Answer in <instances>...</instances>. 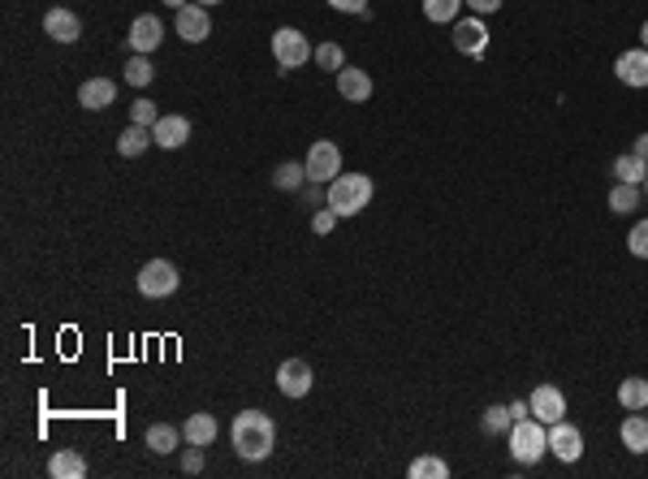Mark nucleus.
Listing matches in <instances>:
<instances>
[{"label":"nucleus","instance_id":"nucleus-40","mask_svg":"<svg viewBox=\"0 0 648 479\" xmlns=\"http://www.w3.org/2000/svg\"><path fill=\"white\" fill-rule=\"evenodd\" d=\"M640 48H648V22L640 26Z\"/></svg>","mask_w":648,"mask_h":479},{"label":"nucleus","instance_id":"nucleus-24","mask_svg":"<svg viewBox=\"0 0 648 479\" xmlns=\"http://www.w3.org/2000/svg\"><path fill=\"white\" fill-rule=\"evenodd\" d=\"M178 445H182V432L173 428V423H151L148 428V449L151 454H173Z\"/></svg>","mask_w":648,"mask_h":479},{"label":"nucleus","instance_id":"nucleus-15","mask_svg":"<svg viewBox=\"0 0 648 479\" xmlns=\"http://www.w3.org/2000/svg\"><path fill=\"white\" fill-rule=\"evenodd\" d=\"M44 31H48V39H57V44H74V39L83 35V22H78V14H69V9H48V14H44Z\"/></svg>","mask_w":648,"mask_h":479},{"label":"nucleus","instance_id":"nucleus-29","mask_svg":"<svg viewBox=\"0 0 648 479\" xmlns=\"http://www.w3.org/2000/svg\"><path fill=\"white\" fill-rule=\"evenodd\" d=\"M320 69H329V74H337V69H346V52H342V44H320L316 48V56H312Z\"/></svg>","mask_w":648,"mask_h":479},{"label":"nucleus","instance_id":"nucleus-38","mask_svg":"<svg viewBox=\"0 0 648 479\" xmlns=\"http://www.w3.org/2000/svg\"><path fill=\"white\" fill-rule=\"evenodd\" d=\"M632 151L648 165V134H640V138H635V148H632Z\"/></svg>","mask_w":648,"mask_h":479},{"label":"nucleus","instance_id":"nucleus-17","mask_svg":"<svg viewBox=\"0 0 648 479\" xmlns=\"http://www.w3.org/2000/svg\"><path fill=\"white\" fill-rule=\"evenodd\" d=\"M113 99H117V83H113V78H87V83L78 87V104H83V108H91V113L108 108Z\"/></svg>","mask_w":648,"mask_h":479},{"label":"nucleus","instance_id":"nucleus-12","mask_svg":"<svg viewBox=\"0 0 648 479\" xmlns=\"http://www.w3.org/2000/svg\"><path fill=\"white\" fill-rule=\"evenodd\" d=\"M178 35H182L186 44H203L208 35H212V17H208V5H186L178 9Z\"/></svg>","mask_w":648,"mask_h":479},{"label":"nucleus","instance_id":"nucleus-27","mask_svg":"<svg viewBox=\"0 0 648 479\" xmlns=\"http://www.w3.org/2000/svg\"><path fill=\"white\" fill-rule=\"evenodd\" d=\"M303 178H307V165L285 160V165H277V173H273V186H277V190H299Z\"/></svg>","mask_w":648,"mask_h":479},{"label":"nucleus","instance_id":"nucleus-42","mask_svg":"<svg viewBox=\"0 0 648 479\" xmlns=\"http://www.w3.org/2000/svg\"><path fill=\"white\" fill-rule=\"evenodd\" d=\"M195 5H221V0H195Z\"/></svg>","mask_w":648,"mask_h":479},{"label":"nucleus","instance_id":"nucleus-25","mask_svg":"<svg viewBox=\"0 0 648 479\" xmlns=\"http://www.w3.org/2000/svg\"><path fill=\"white\" fill-rule=\"evenodd\" d=\"M614 178L618 182H632V186H644V178H648V165L635 156V151H627V156H618L614 160Z\"/></svg>","mask_w":648,"mask_h":479},{"label":"nucleus","instance_id":"nucleus-32","mask_svg":"<svg viewBox=\"0 0 648 479\" xmlns=\"http://www.w3.org/2000/svg\"><path fill=\"white\" fill-rule=\"evenodd\" d=\"M627 250L635 260H648V220H635L632 233H627Z\"/></svg>","mask_w":648,"mask_h":479},{"label":"nucleus","instance_id":"nucleus-7","mask_svg":"<svg viewBox=\"0 0 648 479\" xmlns=\"http://www.w3.org/2000/svg\"><path fill=\"white\" fill-rule=\"evenodd\" d=\"M549 454H553L558 463H580L583 458V432L575 428V423H566V419L549 423Z\"/></svg>","mask_w":648,"mask_h":479},{"label":"nucleus","instance_id":"nucleus-41","mask_svg":"<svg viewBox=\"0 0 648 479\" xmlns=\"http://www.w3.org/2000/svg\"><path fill=\"white\" fill-rule=\"evenodd\" d=\"M169 9H186V0H165Z\"/></svg>","mask_w":648,"mask_h":479},{"label":"nucleus","instance_id":"nucleus-35","mask_svg":"<svg viewBox=\"0 0 648 479\" xmlns=\"http://www.w3.org/2000/svg\"><path fill=\"white\" fill-rule=\"evenodd\" d=\"M182 471L186 475H195V471H203V445H190L182 454Z\"/></svg>","mask_w":648,"mask_h":479},{"label":"nucleus","instance_id":"nucleus-20","mask_svg":"<svg viewBox=\"0 0 648 479\" xmlns=\"http://www.w3.org/2000/svg\"><path fill=\"white\" fill-rule=\"evenodd\" d=\"M48 475L57 479H83L87 475V458L78 454V449H57L48 463Z\"/></svg>","mask_w":648,"mask_h":479},{"label":"nucleus","instance_id":"nucleus-4","mask_svg":"<svg viewBox=\"0 0 648 479\" xmlns=\"http://www.w3.org/2000/svg\"><path fill=\"white\" fill-rule=\"evenodd\" d=\"M316 56V48H312V39L299 31V26H282V31H273V61L285 69H303L307 61Z\"/></svg>","mask_w":648,"mask_h":479},{"label":"nucleus","instance_id":"nucleus-8","mask_svg":"<svg viewBox=\"0 0 648 479\" xmlns=\"http://www.w3.org/2000/svg\"><path fill=\"white\" fill-rule=\"evenodd\" d=\"M528 406H532V419H540V423L566 419V393L558 384H536L532 393H528Z\"/></svg>","mask_w":648,"mask_h":479},{"label":"nucleus","instance_id":"nucleus-44","mask_svg":"<svg viewBox=\"0 0 648 479\" xmlns=\"http://www.w3.org/2000/svg\"><path fill=\"white\" fill-rule=\"evenodd\" d=\"M644 414H648V406H644Z\"/></svg>","mask_w":648,"mask_h":479},{"label":"nucleus","instance_id":"nucleus-11","mask_svg":"<svg viewBox=\"0 0 648 479\" xmlns=\"http://www.w3.org/2000/svg\"><path fill=\"white\" fill-rule=\"evenodd\" d=\"M312 384H316V376H312V367L303 363V359H285V363L277 367V389H282L285 397H307Z\"/></svg>","mask_w":648,"mask_h":479},{"label":"nucleus","instance_id":"nucleus-28","mask_svg":"<svg viewBox=\"0 0 648 479\" xmlns=\"http://www.w3.org/2000/svg\"><path fill=\"white\" fill-rule=\"evenodd\" d=\"M151 78H156L151 61H148V56H139V52H130V61H126V83H130V87H148Z\"/></svg>","mask_w":648,"mask_h":479},{"label":"nucleus","instance_id":"nucleus-34","mask_svg":"<svg viewBox=\"0 0 648 479\" xmlns=\"http://www.w3.org/2000/svg\"><path fill=\"white\" fill-rule=\"evenodd\" d=\"M337 220H342V216L333 212V208H324V212H316V216H312V233H320V238H324V233H329L333 225H337Z\"/></svg>","mask_w":648,"mask_h":479},{"label":"nucleus","instance_id":"nucleus-26","mask_svg":"<svg viewBox=\"0 0 648 479\" xmlns=\"http://www.w3.org/2000/svg\"><path fill=\"white\" fill-rule=\"evenodd\" d=\"M458 9H463V0H424V17L437 22V26H454L458 22Z\"/></svg>","mask_w":648,"mask_h":479},{"label":"nucleus","instance_id":"nucleus-9","mask_svg":"<svg viewBox=\"0 0 648 479\" xmlns=\"http://www.w3.org/2000/svg\"><path fill=\"white\" fill-rule=\"evenodd\" d=\"M160 39H165V22L156 14H139L130 22V39H126V48L139 52V56H148V52L160 48Z\"/></svg>","mask_w":648,"mask_h":479},{"label":"nucleus","instance_id":"nucleus-16","mask_svg":"<svg viewBox=\"0 0 648 479\" xmlns=\"http://www.w3.org/2000/svg\"><path fill=\"white\" fill-rule=\"evenodd\" d=\"M151 138H156V148L178 151L186 138H190V121H186V117H160V121L151 126Z\"/></svg>","mask_w":648,"mask_h":479},{"label":"nucleus","instance_id":"nucleus-33","mask_svg":"<svg viewBox=\"0 0 648 479\" xmlns=\"http://www.w3.org/2000/svg\"><path fill=\"white\" fill-rule=\"evenodd\" d=\"M130 121L134 126H156V121H160V113H156V104H151V99H134V108H130Z\"/></svg>","mask_w":648,"mask_h":479},{"label":"nucleus","instance_id":"nucleus-39","mask_svg":"<svg viewBox=\"0 0 648 479\" xmlns=\"http://www.w3.org/2000/svg\"><path fill=\"white\" fill-rule=\"evenodd\" d=\"M510 414H515V419H528V414H532V406H528V402H510Z\"/></svg>","mask_w":648,"mask_h":479},{"label":"nucleus","instance_id":"nucleus-2","mask_svg":"<svg viewBox=\"0 0 648 479\" xmlns=\"http://www.w3.org/2000/svg\"><path fill=\"white\" fill-rule=\"evenodd\" d=\"M324 195H329L324 203H329L333 212L346 220V216H359V212L367 208V203H372L376 186H372V178H367V173H337V178L329 182V190H324Z\"/></svg>","mask_w":648,"mask_h":479},{"label":"nucleus","instance_id":"nucleus-43","mask_svg":"<svg viewBox=\"0 0 648 479\" xmlns=\"http://www.w3.org/2000/svg\"><path fill=\"white\" fill-rule=\"evenodd\" d=\"M644 190H648V178H644Z\"/></svg>","mask_w":648,"mask_h":479},{"label":"nucleus","instance_id":"nucleus-36","mask_svg":"<svg viewBox=\"0 0 648 479\" xmlns=\"http://www.w3.org/2000/svg\"><path fill=\"white\" fill-rule=\"evenodd\" d=\"M463 5L476 17H489V14H498V9H501V0H463Z\"/></svg>","mask_w":648,"mask_h":479},{"label":"nucleus","instance_id":"nucleus-21","mask_svg":"<svg viewBox=\"0 0 648 479\" xmlns=\"http://www.w3.org/2000/svg\"><path fill=\"white\" fill-rule=\"evenodd\" d=\"M151 143H156V138H151L148 126H134V121H130V126L121 130V138H117V151H121L126 160H134V156H143Z\"/></svg>","mask_w":648,"mask_h":479},{"label":"nucleus","instance_id":"nucleus-13","mask_svg":"<svg viewBox=\"0 0 648 479\" xmlns=\"http://www.w3.org/2000/svg\"><path fill=\"white\" fill-rule=\"evenodd\" d=\"M614 74L622 87H648V48H632L614 61Z\"/></svg>","mask_w":648,"mask_h":479},{"label":"nucleus","instance_id":"nucleus-5","mask_svg":"<svg viewBox=\"0 0 648 479\" xmlns=\"http://www.w3.org/2000/svg\"><path fill=\"white\" fill-rule=\"evenodd\" d=\"M178 285H182V277H178V268L169 260H148L139 268V294L143 298H169L178 294Z\"/></svg>","mask_w":648,"mask_h":479},{"label":"nucleus","instance_id":"nucleus-31","mask_svg":"<svg viewBox=\"0 0 648 479\" xmlns=\"http://www.w3.org/2000/svg\"><path fill=\"white\" fill-rule=\"evenodd\" d=\"M406 475H411V479H446V475H449V466L441 463V458H416Z\"/></svg>","mask_w":648,"mask_h":479},{"label":"nucleus","instance_id":"nucleus-14","mask_svg":"<svg viewBox=\"0 0 648 479\" xmlns=\"http://www.w3.org/2000/svg\"><path fill=\"white\" fill-rule=\"evenodd\" d=\"M337 96L350 99V104H364L372 99V74L367 69H337Z\"/></svg>","mask_w":648,"mask_h":479},{"label":"nucleus","instance_id":"nucleus-19","mask_svg":"<svg viewBox=\"0 0 648 479\" xmlns=\"http://www.w3.org/2000/svg\"><path fill=\"white\" fill-rule=\"evenodd\" d=\"M216 432H221V423H216V414H208V411H200V414H190L182 423V436L190 441V445H212L216 441Z\"/></svg>","mask_w":648,"mask_h":479},{"label":"nucleus","instance_id":"nucleus-1","mask_svg":"<svg viewBox=\"0 0 648 479\" xmlns=\"http://www.w3.org/2000/svg\"><path fill=\"white\" fill-rule=\"evenodd\" d=\"M230 441H233V454L247 458V463H264L268 454L277 449V428L264 411H242L233 414V428H230Z\"/></svg>","mask_w":648,"mask_h":479},{"label":"nucleus","instance_id":"nucleus-10","mask_svg":"<svg viewBox=\"0 0 648 479\" xmlns=\"http://www.w3.org/2000/svg\"><path fill=\"white\" fill-rule=\"evenodd\" d=\"M454 48L463 52V56H484L489 48V26H484V17H463V22H454Z\"/></svg>","mask_w":648,"mask_h":479},{"label":"nucleus","instance_id":"nucleus-23","mask_svg":"<svg viewBox=\"0 0 648 479\" xmlns=\"http://www.w3.org/2000/svg\"><path fill=\"white\" fill-rule=\"evenodd\" d=\"M618 406H622V411H644L648 406V381L644 376H627V381L618 384Z\"/></svg>","mask_w":648,"mask_h":479},{"label":"nucleus","instance_id":"nucleus-37","mask_svg":"<svg viewBox=\"0 0 648 479\" xmlns=\"http://www.w3.org/2000/svg\"><path fill=\"white\" fill-rule=\"evenodd\" d=\"M329 5L337 14H359V17L367 14V0H329Z\"/></svg>","mask_w":648,"mask_h":479},{"label":"nucleus","instance_id":"nucleus-30","mask_svg":"<svg viewBox=\"0 0 648 479\" xmlns=\"http://www.w3.org/2000/svg\"><path fill=\"white\" fill-rule=\"evenodd\" d=\"M510 423H515V414H510L506 402H498V406L484 411V432H493V436H498V432H510Z\"/></svg>","mask_w":648,"mask_h":479},{"label":"nucleus","instance_id":"nucleus-6","mask_svg":"<svg viewBox=\"0 0 648 479\" xmlns=\"http://www.w3.org/2000/svg\"><path fill=\"white\" fill-rule=\"evenodd\" d=\"M307 182L316 186H329L337 173H342V151H337V143H329V138H316L312 148H307Z\"/></svg>","mask_w":648,"mask_h":479},{"label":"nucleus","instance_id":"nucleus-22","mask_svg":"<svg viewBox=\"0 0 648 479\" xmlns=\"http://www.w3.org/2000/svg\"><path fill=\"white\" fill-rule=\"evenodd\" d=\"M640 199H644V186L614 182V190H610V212H614V216H632L635 208H640Z\"/></svg>","mask_w":648,"mask_h":479},{"label":"nucleus","instance_id":"nucleus-18","mask_svg":"<svg viewBox=\"0 0 648 479\" xmlns=\"http://www.w3.org/2000/svg\"><path fill=\"white\" fill-rule=\"evenodd\" d=\"M618 436H622V445L632 449V454H648V414L644 411H632L627 419H622Z\"/></svg>","mask_w":648,"mask_h":479},{"label":"nucleus","instance_id":"nucleus-3","mask_svg":"<svg viewBox=\"0 0 648 479\" xmlns=\"http://www.w3.org/2000/svg\"><path fill=\"white\" fill-rule=\"evenodd\" d=\"M549 449V423H540V419H515L510 423V458H515L519 466H532L545 458Z\"/></svg>","mask_w":648,"mask_h":479}]
</instances>
